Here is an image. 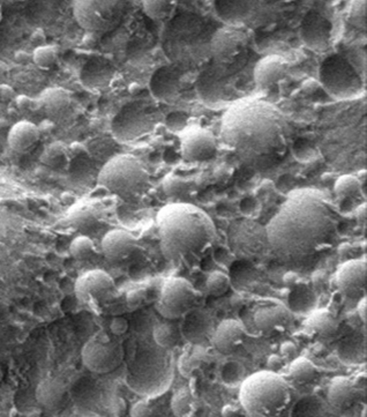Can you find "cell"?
Returning <instances> with one entry per match:
<instances>
[{"instance_id":"cell-14","label":"cell","mask_w":367,"mask_h":417,"mask_svg":"<svg viewBox=\"0 0 367 417\" xmlns=\"http://www.w3.org/2000/svg\"><path fill=\"white\" fill-rule=\"evenodd\" d=\"M76 298L89 305H103L116 295L114 278L103 269H92L83 273L74 286Z\"/></svg>"},{"instance_id":"cell-1","label":"cell","mask_w":367,"mask_h":417,"mask_svg":"<svg viewBox=\"0 0 367 417\" xmlns=\"http://www.w3.org/2000/svg\"><path fill=\"white\" fill-rule=\"evenodd\" d=\"M272 251L287 260H301L330 249L339 236V221L332 206L315 189L289 194L266 227Z\"/></svg>"},{"instance_id":"cell-40","label":"cell","mask_w":367,"mask_h":417,"mask_svg":"<svg viewBox=\"0 0 367 417\" xmlns=\"http://www.w3.org/2000/svg\"><path fill=\"white\" fill-rule=\"evenodd\" d=\"M147 300V290L145 288H136L128 291L126 295V305L130 310H136Z\"/></svg>"},{"instance_id":"cell-28","label":"cell","mask_w":367,"mask_h":417,"mask_svg":"<svg viewBox=\"0 0 367 417\" xmlns=\"http://www.w3.org/2000/svg\"><path fill=\"white\" fill-rule=\"evenodd\" d=\"M143 10L149 19L168 21L174 18L178 0H141Z\"/></svg>"},{"instance_id":"cell-41","label":"cell","mask_w":367,"mask_h":417,"mask_svg":"<svg viewBox=\"0 0 367 417\" xmlns=\"http://www.w3.org/2000/svg\"><path fill=\"white\" fill-rule=\"evenodd\" d=\"M110 331L116 336H121L128 331V322L123 317H116L110 324Z\"/></svg>"},{"instance_id":"cell-43","label":"cell","mask_w":367,"mask_h":417,"mask_svg":"<svg viewBox=\"0 0 367 417\" xmlns=\"http://www.w3.org/2000/svg\"><path fill=\"white\" fill-rule=\"evenodd\" d=\"M297 346L294 345V342H284L281 347V354L287 358H294V355L297 354Z\"/></svg>"},{"instance_id":"cell-25","label":"cell","mask_w":367,"mask_h":417,"mask_svg":"<svg viewBox=\"0 0 367 417\" xmlns=\"http://www.w3.org/2000/svg\"><path fill=\"white\" fill-rule=\"evenodd\" d=\"M41 139V130L29 120H20L11 127L7 143L13 152L25 154L35 148Z\"/></svg>"},{"instance_id":"cell-37","label":"cell","mask_w":367,"mask_h":417,"mask_svg":"<svg viewBox=\"0 0 367 417\" xmlns=\"http://www.w3.org/2000/svg\"><path fill=\"white\" fill-rule=\"evenodd\" d=\"M203 358L200 351H185L179 360V371L184 377H190L203 363Z\"/></svg>"},{"instance_id":"cell-24","label":"cell","mask_w":367,"mask_h":417,"mask_svg":"<svg viewBox=\"0 0 367 417\" xmlns=\"http://www.w3.org/2000/svg\"><path fill=\"white\" fill-rule=\"evenodd\" d=\"M40 105L44 114L54 122H61L68 116L73 98L66 89L54 87V88L45 89L40 98Z\"/></svg>"},{"instance_id":"cell-6","label":"cell","mask_w":367,"mask_h":417,"mask_svg":"<svg viewBox=\"0 0 367 417\" xmlns=\"http://www.w3.org/2000/svg\"><path fill=\"white\" fill-rule=\"evenodd\" d=\"M97 184L124 200L138 199L150 187L146 165L131 154L110 158L98 174Z\"/></svg>"},{"instance_id":"cell-7","label":"cell","mask_w":367,"mask_h":417,"mask_svg":"<svg viewBox=\"0 0 367 417\" xmlns=\"http://www.w3.org/2000/svg\"><path fill=\"white\" fill-rule=\"evenodd\" d=\"M210 37L212 34H207L200 27L176 25L164 38L163 50L170 63L194 70L212 59Z\"/></svg>"},{"instance_id":"cell-34","label":"cell","mask_w":367,"mask_h":417,"mask_svg":"<svg viewBox=\"0 0 367 417\" xmlns=\"http://www.w3.org/2000/svg\"><path fill=\"white\" fill-rule=\"evenodd\" d=\"M152 336L160 347L172 348L179 341V331L172 324H161L156 326Z\"/></svg>"},{"instance_id":"cell-39","label":"cell","mask_w":367,"mask_h":417,"mask_svg":"<svg viewBox=\"0 0 367 417\" xmlns=\"http://www.w3.org/2000/svg\"><path fill=\"white\" fill-rule=\"evenodd\" d=\"M165 125L169 130L174 133H179L186 129L187 123H188V114L181 111H174L172 114H168V117L164 119Z\"/></svg>"},{"instance_id":"cell-44","label":"cell","mask_w":367,"mask_h":417,"mask_svg":"<svg viewBox=\"0 0 367 417\" xmlns=\"http://www.w3.org/2000/svg\"><path fill=\"white\" fill-rule=\"evenodd\" d=\"M357 313L359 318H361V322L363 324H366L367 322V298L366 296H363L361 298V300L358 302L357 305Z\"/></svg>"},{"instance_id":"cell-3","label":"cell","mask_w":367,"mask_h":417,"mask_svg":"<svg viewBox=\"0 0 367 417\" xmlns=\"http://www.w3.org/2000/svg\"><path fill=\"white\" fill-rule=\"evenodd\" d=\"M156 222L163 256L179 265L191 266L200 262L217 238L212 218L192 204L164 206Z\"/></svg>"},{"instance_id":"cell-15","label":"cell","mask_w":367,"mask_h":417,"mask_svg":"<svg viewBox=\"0 0 367 417\" xmlns=\"http://www.w3.org/2000/svg\"><path fill=\"white\" fill-rule=\"evenodd\" d=\"M248 36L236 25H229L217 29L210 37V57L217 63L230 64L245 54Z\"/></svg>"},{"instance_id":"cell-27","label":"cell","mask_w":367,"mask_h":417,"mask_svg":"<svg viewBox=\"0 0 367 417\" xmlns=\"http://www.w3.org/2000/svg\"><path fill=\"white\" fill-rule=\"evenodd\" d=\"M339 329V322L330 311L320 309L311 313L304 322V331L310 336L330 338Z\"/></svg>"},{"instance_id":"cell-26","label":"cell","mask_w":367,"mask_h":417,"mask_svg":"<svg viewBox=\"0 0 367 417\" xmlns=\"http://www.w3.org/2000/svg\"><path fill=\"white\" fill-rule=\"evenodd\" d=\"M358 389L355 382L348 377H335L330 382L327 398L330 405L337 411H347L355 405Z\"/></svg>"},{"instance_id":"cell-36","label":"cell","mask_w":367,"mask_h":417,"mask_svg":"<svg viewBox=\"0 0 367 417\" xmlns=\"http://www.w3.org/2000/svg\"><path fill=\"white\" fill-rule=\"evenodd\" d=\"M349 23L356 28L366 30L367 0H350L348 8Z\"/></svg>"},{"instance_id":"cell-10","label":"cell","mask_w":367,"mask_h":417,"mask_svg":"<svg viewBox=\"0 0 367 417\" xmlns=\"http://www.w3.org/2000/svg\"><path fill=\"white\" fill-rule=\"evenodd\" d=\"M163 114L157 105L149 102H134L124 107L114 122V132L123 141L147 136L162 123Z\"/></svg>"},{"instance_id":"cell-16","label":"cell","mask_w":367,"mask_h":417,"mask_svg":"<svg viewBox=\"0 0 367 417\" xmlns=\"http://www.w3.org/2000/svg\"><path fill=\"white\" fill-rule=\"evenodd\" d=\"M178 136L181 140V155L185 161H209L217 153L216 136L207 129L187 127Z\"/></svg>"},{"instance_id":"cell-32","label":"cell","mask_w":367,"mask_h":417,"mask_svg":"<svg viewBox=\"0 0 367 417\" xmlns=\"http://www.w3.org/2000/svg\"><path fill=\"white\" fill-rule=\"evenodd\" d=\"M172 411L177 416H191L195 411L194 398L190 389L183 387L174 395L172 401Z\"/></svg>"},{"instance_id":"cell-8","label":"cell","mask_w":367,"mask_h":417,"mask_svg":"<svg viewBox=\"0 0 367 417\" xmlns=\"http://www.w3.org/2000/svg\"><path fill=\"white\" fill-rule=\"evenodd\" d=\"M320 83L328 95L337 101H349L363 96L364 80L341 54H330L321 63L319 70Z\"/></svg>"},{"instance_id":"cell-5","label":"cell","mask_w":367,"mask_h":417,"mask_svg":"<svg viewBox=\"0 0 367 417\" xmlns=\"http://www.w3.org/2000/svg\"><path fill=\"white\" fill-rule=\"evenodd\" d=\"M291 399L287 380L270 370L247 377L239 389L241 408L250 416H279L287 411Z\"/></svg>"},{"instance_id":"cell-9","label":"cell","mask_w":367,"mask_h":417,"mask_svg":"<svg viewBox=\"0 0 367 417\" xmlns=\"http://www.w3.org/2000/svg\"><path fill=\"white\" fill-rule=\"evenodd\" d=\"M126 10V0H74L78 25L90 34H107L117 28Z\"/></svg>"},{"instance_id":"cell-12","label":"cell","mask_w":367,"mask_h":417,"mask_svg":"<svg viewBox=\"0 0 367 417\" xmlns=\"http://www.w3.org/2000/svg\"><path fill=\"white\" fill-rule=\"evenodd\" d=\"M201 294L186 278H170L162 285L156 310L169 320L181 319L199 303Z\"/></svg>"},{"instance_id":"cell-23","label":"cell","mask_w":367,"mask_h":417,"mask_svg":"<svg viewBox=\"0 0 367 417\" xmlns=\"http://www.w3.org/2000/svg\"><path fill=\"white\" fill-rule=\"evenodd\" d=\"M246 329L241 322L227 319L217 326L212 335V346L221 354L230 355L237 351L244 343Z\"/></svg>"},{"instance_id":"cell-2","label":"cell","mask_w":367,"mask_h":417,"mask_svg":"<svg viewBox=\"0 0 367 417\" xmlns=\"http://www.w3.org/2000/svg\"><path fill=\"white\" fill-rule=\"evenodd\" d=\"M288 120L279 107L263 98H245L227 107L221 140L245 165L272 167L288 148Z\"/></svg>"},{"instance_id":"cell-33","label":"cell","mask_w":367,"mask_h":417,"mask_svg":"<svg viewBox=\"0 0 367 417\" xmlns=\"http://www.w3.org/2000/svg\"><path fill=\"white\" fill-rule=\"evenodd\" d=\"M70 254L74 259L85 262L92 258L96 252V247L88 236H78L70 244Z\"/></svg>"},{"instance_id":"cell-29","label":"cell","mask_w":367,"mask_h":417,"mask_svg":"<svg viewBox=\"0 0 367 417\" xmlns=\"http://www.w3.org/2000/svg\"><path fill=\"white\" fill-rule=\"evenodd\" d=\"M334 192L339 200L357 199L363 196V183L359 178L352 175H343L336 180Z\"/></svg>"},{"instance_id":"cell-22","label":"cell","mask_w":367,"mask_h":417,"mask_svg":"<svg viewBox=\"0 0 367 417\" xmlns=\"http://www.w3.org/2000/svg\"><path fill=\"white\" fill-rule=\"evenodd\" d=\"M138 247V240L133 235L124 229H114L102 238L101 250L105 258L121 262L133 254Z\"/></svg>"},{"instance_id":"cell-45","label":"cell","mask_w":367,"mask_h":417,"mask_svg":"<svg viewBox=\"0 0 367 417\" xmlns=\"http://www.w3.org/2000/svg\"><path fill=\"white\" fill-rule=\"evenodd\" d=\"M298 281H299V276H298L297 273L288 272L285 273L284 276H283V283H284L285 287L290 288V289L296 287Z\"/></svg>"},{"instance_id":"cell-30","label":"cell","mask_w":367,"mask_h":417,"mask_svg":"<svg viewBox=\"0 0 367 417\" xmlns=\"http://www.w3.org/2000/svg\"><path fill=\"white\" fill-rule=\"evenodd\" d=\"M317 367L312 363V360L306 358H296L289 368L291 380L297 384H307L312 382L317 376Z\"/></svg>"},{"instance_id":"cell-31","label":"cell","mask_w":367,"mask_h":417,"mask_svg":"<svg viewBox=\"0 0 367 417\" xmlns=\"http://www.w3.org/2000/svg\"><path fill=\"white\" fill-rule=\"evenodd\" d=\"M59 59V50L54 45H41L32 54V60L41 70H51Z\"/></svg>"},{"instance_id":"cell-46","label":"cell","mask_w":367,"mask_h":417,"mask_svg":"<svg viewBox=\"0 0 367 417\" xmlns=\"http://www.w3.org/2000/svg\"><path fill=\"white\" fill-rule=\"evenodd\" d=\"M356 218H357L358 222L361 223V225H366L367 221V207L366 204H363V205L359 206L357 208V212H356Z\"/></svg>"},{"instance_id":"cell-4","label":"cell","mask_w":367,"mask_h":417,"mask_svg":"<svg viewBox=\"0 0 367 417\" xmlns=\"http://www.w3.org/2000/svg\"><path fill=\"white\" fill-rule=\"evenodd\" d=\"M203 66L195 78L194 90L207 107H228L243 98L241 86L246 83L248 66L246 52L230 64L210 59Z\"/></svg>"},{"instance_id":"cell-42","label":"cell","mask_w":367,"mask_h":417,"mask_svg":"<svg viewBox=\"0 0 367 417\" xmlns=\"http://www.w3.org/2000/svg\"><path fill=\"white\" fill-rule=\"evenodd\" d=\"M152 413L154 411H152V407L146 401L136 402L132 406L130 411L131 416H152Z\"/></svg>"},{"instance_id":"cell-38","label":"cell","mask_w":367,"mask_h":417,"mask_svg":"<svg viewBox=\"0 0 367 417\" xmlns=\"http://www.w3.org/2000/svg\"><path fill=\"white\" fill-rule=\"evenodd\" d=\"M163 190H164L167 196H181V194H187L188 193V191L191 190V185L188 182L181 180V177L169 176L163 182Z\"/></svg>"},{"instance_id":"cell-21","label":"cell","mask_w":367,"mask_h":417,"mask_svg":"<svg viewBox=\"0 0 367 417\" xmlns=\"http://www.w3.org/2000/svg\"><path fill=\"white\" fill-rule=\"evenodd\" d=\"M36 400L45 411H61L70 402V389L63 380L54 377L45 378L36 389Z\"/></svg>"},{"instance_id":"cell-20","label":"cell","mask_w":367,"mask_h":417,"mask_svg":"<svg viewBox=\"0 0 367 417\" xmlns=\"http://www.w3.org/2000/svg\"><path fill=\"white\" fill-rule=\"evenodd\" d=\"M288 61L279 54H270L258 60L253 66L252 78L260 89H270L288 76Z\"/></svg>"},{"instance_id":"cell-19","label":"cell","mask_w":367,"mask_h":417,"mask_svg":"<svg viewBox=\"0 0 367 417\" xmlns=\"http://www.w3.org/2000/svg\"><path fill=\"white\" fill-rule=\"evenodd\" d=\"M301 38L310 50L325 52L330 47L332 25L319 13L310 12L301 23Z\"/></svg>"},{"instance_id":"cell-48","label":"cell","mask_w":367,"mask_h":417,"mask_svg":"<svg viewBox=\"0 0 367 417\" xmlns=\"http://www.w3.org/2000/svg\"><path fill=\"white\" fill-rule=\"evenodd\" d=\"M238 414H239V409L237 407H234V406L227 405L222 409V415L223 416H237Z\"/></svg>"},{"instance_id":"cell-17","label":"cell","mask_w":367,"mask_h":417,"mask_svg":"<svg viewBox=\"0 0 367 417\" xmlns=\"http://www.w3.org/2000/svg\"><path fill=\"white\" fill-rule=\"evenodd\" d=\"M291 311L281 302L261 304L254 312V325L266 335L284 332L292 324Z\"/></svg>"},{"instance_id":"cell-35","label":"cell","mask_w":367,"mask_h":417,"mask_svg":"<svg viewBox=\"0 0 367 417\" xmlns=\"http://www.w3.org/2000/svg\"><path fill=\"white\" fill-rule=\"evenodd\" d=\"M230 287H231V280L225 273L215 271V272L210 273L207 278V291L209 295L215 296V298H219V296L227 294Z\"/></svg>"},{"instance_id":"cell-13","label":"cell","mask_w":367,"mask_h":417,"mask_svg":"<svg viewBox=\"0 0 367 417\" xmlns=\"http://www.w3.org/2000/svg\"><path fill=\"white\" fill-rule=\"evenodd\" d=\"M193 69L178 66L174 64L160 67L150 79V92L156 101L174 105L194 88L195 76Z\"/></svg>"},{"instance_id":"cell-11","label":"cell","mask_w":367,"mask_h":417,"mask_svg":"<svg viewBox=\"0 0 367 417\" xmlns=\"http://www.w3.org/2000/svg\"><path fill=\"white\" fill-rule=\"evenodd\" d=\"M125 351L116 335L100 331L90 336L83 347L81 360L89 371L107 375L121 367Z\"/></svg>"},{"instance_id":"cell-18","label":"cell","mask_w":367,"mask_h":417,"mask_svg":"<svg viewBox=\"0 0 367 417\" xmlns=\"http://www.w3.org/2000/svg\"><path fill=\"white\" fill-rule=\"evenodd\" d=\"M336 286L349 298L364 294L367 286V260L361 258L343 262L336 272Z\"/></svg>"},{"instance_id":"cell-47","label":"cell","mask_w":367,"mask_h":417,"mask_svg":"<svg viewBox=\"0 0 367 417\" xmlns=\"http://www.w3.org/2000/svg\"><path fill=\"white\" fill-rule=\"evenodd\" d=\"M282 364H283V360L279 355H270L268 360H267V365L270 370L279 369V368L282 367Z\"/></svg>"}]
</instances>
